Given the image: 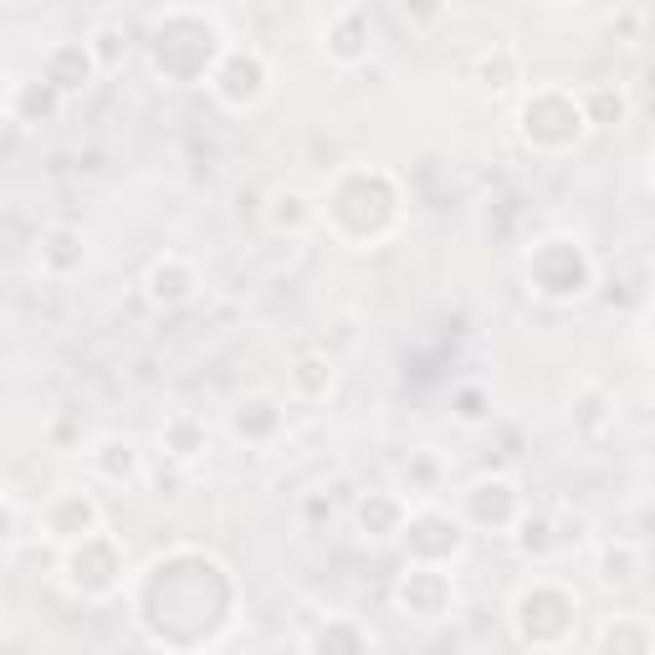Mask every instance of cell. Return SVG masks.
I'll return each instance as SVG.
<instances>
[{"instance_id":"obj_2","label":"cell","mask_w":655,"mask_h":655,"mask_svg":"<svg viewBox=\"0 0 655 655\" xmlns=\"http://www.w3.org/2000/svg\"><path fill=\"white\" fill-rule=\"evenodd\" d=\"M297 389H302V395H328V389H333V364L302 359L297 364Z\"/></svg>"},{"instance_id":"obj_1","label":"cell","mask_w":655,"mask_h":655,"mask_svg":"<svg viewBox=\"0 0 655 655\" xmlns=\"http://www.w3.org/2000/svg\"><path fill=\"white\" fill-rule=\"evenodd\" d=\"M190 292H195V277H190L185 261H159V267L149 272V297L154 302H169L174 308V302H185Z\"/></svg>"},{"instance_id":"obj_3","label":"cell","mask_w":655,"mask_h":655,"mask_svg":"<svg viewBox=\"0 0 655 655\" xmlns=\"http://www.w3.org/2000/svg\"><path fill=\"white\" fill-rule=\"evenodd\" d=\"M604 584H630L635 579V553L630 548H604Z\"/></svg>"}]
</instances>
